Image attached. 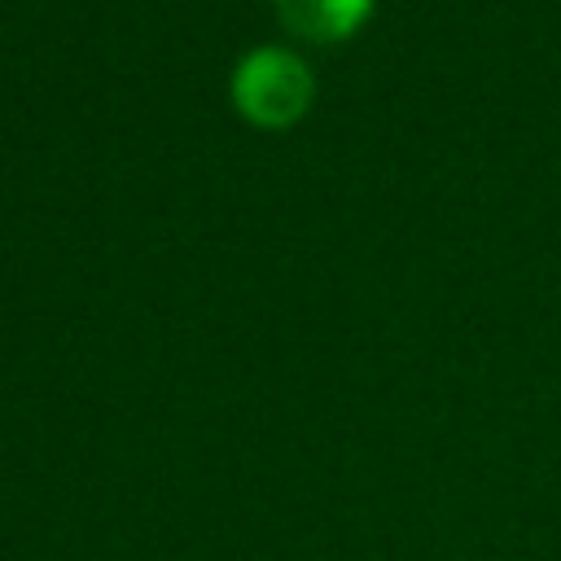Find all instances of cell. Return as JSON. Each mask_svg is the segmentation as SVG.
Wrapping results in <instances>:
<instances>
[{
	"label": "cell",
	"mask_w": 561,
	"mask_h": 561,
	"mask_svg": "<svg viewBox=\"0 0 561 561\" xmlns=\"http://www.w3.org/2000/svg\"><path fill=\"white\" fill-rule=\"evenodd\" d=\"M232 101L237 110L259 127H285L294 123L311 101V75L307 66L285 48H259L250 53L232 75Z\"/></svg>",
	"instance_id": "6da1fadb"
},
{
	"label": "cell",
	"mask_w": 561,
	"mask_h": 561,
	"mask_svg": "<svg viewBox=\"0 0 561 561\" xmlns=\"http://www.w3.org/2000/svg\"><path fill=\"white\" fill-rule=\"evenodd\" d=\"M276 13L307 39H346L373 13V0H276Z\"/></svg>",
	"instance_id": "7a4b0ae2"
}]
</instances>
